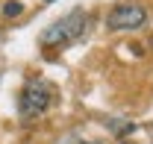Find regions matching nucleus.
<instances>
[{"label": "nucleus", "instance_id": "f257e3e1", "mask_svg": "<svg viewBox=\"0 0 153 144\" xmlns=\"http://www.w3.org/2000/svg\"><path fill=\"white\" fill-rule=\"evenodd\" d=\"M56 100V85L44 76H33L24 82L21 88V97H18V112L24 121H33V118H41L47 109L53 106Z\"/></svg>", "mask_w": 153, "mask_h": 144}, {"label": "nucleus", "instance_id": "f03ea898", "mask_svg": "<svg viewBox=\"0 0 153 144\" xmlns=\"http://www.w3.org/2000/svg\"><path fill=\"white\" fill-rule=\"evenodd\" d=\"M85 24H88V15L82 9H74L65 18H59L56 24H50L41 33L38 41H41V47H65V44H74L76 38L85 36Z\"/></svg>", "mask_w": 153, "mask_h": 144}, {"label": "nucleus", "instance_id": "7ed1b4c3", "mask_svg": "<svg viewBox=\"0 0 153 144\" xmlns=\"http://www.w3.org/2000/svg\"><path fill=\"white\" fill-rule=\"evenodd\" d=\"M144 21H147V15L138 3H118L109 12L106 24H109V30L118 33V30H138V27H144Z\"/></svg>", "mask_w": 153, "mask_h": 144}, {"label": "nucleus", "instance_id": "20e7f679", "mask_svg": "<svg viewBox=\"0 0 153 144\" xmlns=\"http://www.w3.org/2000/svg\"><path fill=\"white\" fill-rule=\"evenodd\" d=\"M3 12H6V15H18V12H21V3H18V0H12V3L3 9Z\"/></svg>", "mask_w": 153, "mask_h": 144}, {"label": "nucleus", "instance_id": "39448f33", "mask_svg": "<svg viewBox=\"0 0 153 144\" xmlns=\"http://www.w3.org/2000/svg\"><path fill=\"white\" fill-rule=\"evenodd\" d=\"M82 144H94V141H82Z\"/></svg>", "mask_w": 153, "mask_h": 144}]
</instances>
